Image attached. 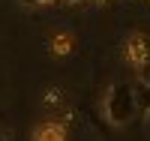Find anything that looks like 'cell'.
Wrapping results in <instances>:
<instances>
[{"instance_id":"obj_1","label":"cell","mask_w":150,"mask_h":141,"mask_svg":"<svg viewBox=\"0 0 150 141\" xmlns=\"http://www.w3.org/2000/svg\"><path fill=\"white\" fill-rule=\"evenodd\" d=\"M105 111H108V120L114 123V126H123V123H129L132 120V114H135V96L129 87H114V90L108 93V102H105Z\"/></svg>"},{"instance_id":"obj_2","label":"cell","mask_w":150,"mask_h":141,"mask_svg":"<svg viewBox=\"0 0 150 141\" xmlns=\"http://www.w3.org/2000/svg\"><path fill=\"white\" fill-rule=\"evenodd\" d=\"M126 60L132 63V66H144V63L150 60V36L144 33H132L126 39Z\"/></svg>"},{"instance_id":"obj_3","label":"cell","mask_w":150,"mask_h":141,"mask_svg":"<svg viewBox=\"0 0 150 141\" xmlns=\"http://www.w3.org/2000/svg\"><path fill=\"white\" fill-rule=\"evenodd\" d=\"M36 141H63L66 138V126H60V123H45L39 126V129L33 132Z\"/></svg>"},{"instance_id":"obj_4","label":"cell","mask_w":150,"mask_h":141,"mask_svg":"<svg viewBox=\"0 0 150 141\" xmlns=\"http://www.w3.org/2000/svg\"><path fill=\"white\" fill-rule=\"evenodd\" d=\"M51 51H54L57 57L69 54V51H72V36H66V33H57L54 39H51Z\"/></svg>"},{"instance_id":"obj_5","label":"cell","mask_w":150,"mask_h":141,"mask_svg":"<svg viewBox=\"0 0 150 141\" xmlns=\"http://www.w3.org/2000/svg\"><path fill=\"white\" fill-rule=\"evenodd\" d=\"M24 6H51V3H57V0H21Z\"/></svg>"},{"instance_id":"obj_6","label":"cell","mask_w":150,"mask_h":141,"mask_svg":"<svg viewBox=\"0 0 150 141\" xmlns=\"http://www.w3.org/2000/svg\"><path fill=\"white\" fill-rule=\"evenodd\" d=\"M69 3H81V0H69Z\"/></svg>"}]
</instances>
